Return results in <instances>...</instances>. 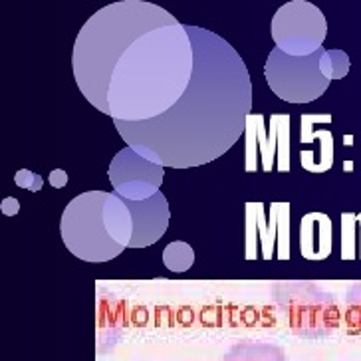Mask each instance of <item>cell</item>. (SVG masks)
I'll return each instance as SVG.
<instances>
[{
	"label": "cell",
	"instance_id": "obj_1",
	"mask_svg": "<svg viewBox=\"0 0 361 361\" xmlns=\"http://www.w3.org/2000/svg\"><path fill=\"white\" fill-rule=\"evenodd\" d=\"M187 28L195 68L183 97L151 121H114L128 147L171 169L219 159L243 137L252 109V82L240 54L219 34L199 26Z\"/></svg>",
	"mask_w": 361,
	"mask_h": 361
},
{
	"label": "cell",
	"instance_id": "obj_2",
	"mask_svg": "<svg viewBox=\"0 0 361 361\" xmlns=\"http://www.w3.org/2000/svg\"><path fill=\"white\" fill-rule=\"evenodd\" d=\"M195 50L180 22L143 34L119 58L109 80L106 116L141 123L167 114L191 84Z\"/></svg>",
	"mask_w": 361,
	"mask_h": 361
},
{
	"label": "cell",
	"instance_id": "obj_3",
	"mask_svg": "<svg viewBox=\"0 0 361 361\" xmlns=\"http://www.w3.org/2000/svg\"><path fill=\"white\" fill-rule=\"evenodd\" d=\"M179 22L171 12L143 0L114 2L82 26L74 44V78L92 106L106 114L109 80L119 58L143 34Z\"/></svg>",
	"mask_w": 361,
	"mask_h": 361
},
{
	"label": "cell",
	"instance_id": "obj_4",
	"mask_svg": "<svg viewBox=\"0 0 361 361\" xmlns=\"http://www.w3.org/2000/svg\"><path fill=\"white\" fill-rule=\"evenodd\" d=\"M109 192L87 191L68 202L60 221L66 248L85 262H107L126 248L109 236L106 224V202Z\"/></svg>",
	"mask_w": 361,
	"mask_h": 361
},
{
	"label": "cell",
	"instance_id": "obj_5",
	"mask_svg": "<svg viewBox=\"0 0 361 361\" xmlns=\"http://www.w3.org/2000/svg\"><path fill=\"white\" fill-rule=\"evenodd\" d=\"M322 54L324 48H319L312 56L296 58L274 48L268 54L264 66L266 82L270 90L288 104H310L318 99L329 87V80L319 66Z\"/></svg>",
	"mask_w": 361,
	"mask_h": 361
},
{
	"label": "cell",
	"instance_id": "obj_6",
	"mask_svg": "<svg viewBox=\"0 0 361 361\" xmlns=\"http://www.w3.org/2000/svg\"><path fill=\"white\" fill-rule=\"evenodd\" d=\"M328 36V20L316 4L294 0L280 6L272 18V40L288 56H312Z\"/></svg>",
	"mask_w": 361,
	"mask_h": 361
},
{
	"label": "cell",
	"instance_id": "obj_7",
	"mask_svg": "<svg viewBox=\"0 0 361 361\" xmlns=\"http://www.w3.org/2000/svg\"><path fill=\"white\" fill-rule=\"evenodd\" d=\"M107 175L114 191L121 199L145 201L159 192L165 177V167L145 159L135 149L126 147L116 153Z\"/></svg>",
	"mask_w": 361,
	"mask_h": 361
},
{
	"label": "cell",
	"instance_id": "obj_8",
	"mask_svg": "<svg viewBox=\"0 0 361 361\" xmlns=\"http://www.w3.org/2000/svg\"><path fill=\"white\" fill-rule=\"evenodd\" d=\"M288 121H292L288 114L270 116V128L266 129L262 114H250L246 117L245 129V169L248 173L270 171L276 167L280 135Z\"/></svg>",
	"mask_w": 361,
	"mask_h": 361
},
{
	"label": "cell",
	"instance_id": "obj_9",
	"mask_svg": "<svg viewBox=\"0 0 361 361\" xmlns=\"http://www.w3.org/2000/svg\"><path fill=\"white\" fill-rule=\"evenodd\" d=\"M284 202H272L266 219L262 202H246L245 204V258L256 260L264 258L272 260L276 256L278 231Z\"/></svg>",
	"mask_w": 361,
	"mask_h": 361
},
{
	"label": "cell",
	"instance_id": "obj_10",
	"mask_svg": "<svg viewBox=\"0 0 361 361\" xmlns=\"http://www.w3.org/2000/svg\"><path fill=\"white\" fill-rule=\"evenodd\" d=\"M126 201V199H123ZM128 202L131 221H133V236L129 248H145L155 245L169 226L171 211L167 197L163 192L153 195L145 201H126Z\"/></svg>",
	"mask_w": 361,
	"mask_h": 361
},
{
	"label": "cell",
	"instance_id": "obj_11",
	"mask_svg": "<svg viewBox=\"0 0 361 361\" xmlns=\"http://www.w3.org/2000/svg\"><path fill=\"white\" fill-rule=\"evenodd\" d=\"M302 129H300V143L306 145L316 141V149H304L300 151V163L302 169L310 173H326L334 165V135L329 129L314 131V123H331L329 114H304L302 116Z\"/></svg>",
	"mask_w": 361,
	"mask_h": 361
},
{
	"label": "cell",
	"instance_id": "obj_12",
	"mask_svg": "<svg viewBox=\"0 0 361 361\" xmlns=\"http://www.w3.org/2000/svg\"><path fill=\"white\" fill-rule=\"evenodd\" d=\"M334 226L326 213H308L300 221V255L306 260H326L331 255Z\"/></svg>",
	"mask_w": 361,
	"mask_h": 361
},
{
	"label": "cell",
	"instance_id": "obj_13",
	"mask_svg": "<svg viewBox=\"0 0 361 361\" xmlns=\"http://www.w3.org/2000/svg\"><path fill=\"white\" fill-rule=\"evenodd\" d=\"M224 361H284V353L268 343H238L224 355Z\"/></svg>",
	"mask_w": 361,
	"mask_h": 361
},
{
	"label": "cell",
	"instance_id": "obj_14",
	"mask_svg": "<svg viewBox=\"0 0 361 361\" xmlns=\"http://www.w3.org/2000/svg\"><path fill=\"white\" fill-rule=\"evenodd\" d=\"M195 262V250L183 240H175L165 246L163 250V264L169 268L171 272H187Z\"/></svg>",
	"mask_w": 361,
	"mask_h": 361
},
{
	"label": "cell",
	"instance_id": "obj_15",
	"mask_svg": "<svg viewBox=\"0 0 361 361\" xmlns=\"http://www.w3.org/2000/svg\"><path fill=\"white\" fill-rule=\"evenodd\" d=\"M357 214H341V260H355L360 258V246H357Z\"/></svg>",
	"mask_w": 361,
	"mask_h": 361
},
{
	"label": "cell",
	"instance_id": "obj_16",
	"mask_svg": "<svg viewBox=\"0 0 361 361\" xmlns=\"http://www.w3.org/2000/svg\"><path fill=\"white\" fill-rule=\"evenodd\" d=\"M319 66H322V72L329 82L331 80H341L343 75H348V72H350V58L343 50H338V48L336 50H324Z\"/></svg>",
	"mask_w": 361,
	"mask_h": 361
},
{
	"label": "cell",
	"instance_id": "obj_17",
	"mask_svg": "<svg viewBox=\"0 0 361 361\" xmlns=\"http://www.w3.org/2000/svg\"><path fill=\"white\" fill-rule=\"evenodd\" d=\"M14 180L22 189H30V191H40L42 189V177L34 175L30 171H18Z\"/></svg>",
	"mask_w": 361,
	"mask_h": 361
},
{
	"label": "cell",
	"instance_id": "obj_18",
	"mask_svg": "<svg viewBox=\"0 0 361 361\" xmlns=\"http://www.w3.org/2000/svg\"><path fill=\"white\" fill-rule=\"evenodd\" d=\"M66 183H68V177H66L64 171L62 169L52 171V175H50V185H52V187H64Z\"/></svg>",
	"mask_w": 361,
	"mask_h": 361
},
{
	"label": "cell",
	"instance_id": "obj_19",
	"mask_svg": "<svg viewBox=\"0 0 361 361\" xmlns=\"http://www.w3.org/2000/svg\"><path fill=\"white\" fill-rule=\"evenodd\" d=\"M357 224H360V258H361V213H357Z\"/></svg>",
	"mask_w": 361,
	"mask_h": 361
}]
</instances>
